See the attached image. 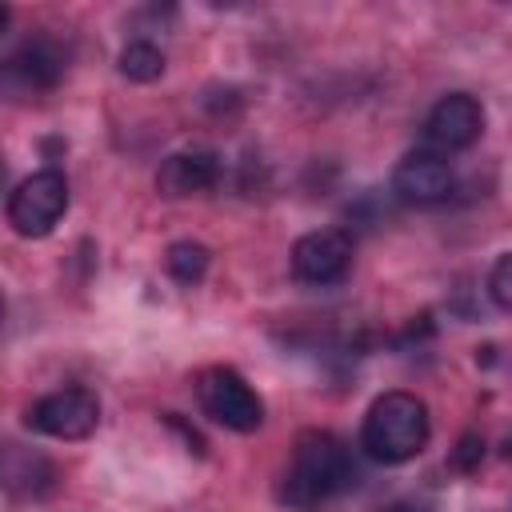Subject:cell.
Returning a JSON list of instances; mask_svg holds the SVG:
<instances>
[{
    "label": "cell",
    "mask_w": 512,
    "mask_h": 512,
    "mask_svg": "<svg viewBox=\"0 0 512 512\" xmlns=\"http://www.w3.org/2000/svg\"><path fill=\"white\" fill-rule=\"evenodd\" d=\"M352 484V456L332 432H304L280 480V500L296 512H316Z\"/></svg>",
    "instance_id": "6da1fadb"
},
{
    "label": "cell",
    "mask_w": 512,
    "mask_h": 512,
    "mask_svg": "<svg viewBox=\"0 0 512 512\" xmlns=\"http://www.w3.org/2000/svg\"><path fill=\"white\" fill-rule=\"evenodd\" d=\"M428 432H432V424H428V408H424L420 396H412V392H384L364 412L360 444L380 464H404V460L424 452Z\"/></svg>",
    "instance_id": "7a4b0ae2"
},
{
    "label": "cell",
    "mask_w": 512,
    "mask_h": 512,
    "mask_svg": "<svg viewBox=\"0 0 512 512\" xmlns=\"http://www.w3.org/2000/svg\"><path fill=\"white\" fill-rule=\"evenodd\" d=\"M64 212H68V180L56 168L32 172L8 196V224H12V232H20L28 240L48 236Z\"/></svg>",
    "instance_id": "3957f363"
},
{
    "label": "cell",
    "mask_w": 512,
    "mask_h": 512,
    "mask_svg": "<svg viewBox=\"0 0 512 512\" xmlns=\"http://www.w3.org/2000/svg\"><path fill=\"white\" fill-rule=\"evenodd\" d=\"M196 396L204 416H212L216 424L232 428V432H256L264 424V404L252 392V384L232 372V368H208L196 380Z\"/></svg>",
    "instance_id": "277c9868"
},
{
    "label": "cell",
    "mask_w": 512,
    "mask_h": 512,
    "mask_svg": "<svg viewBox=\"0 0 512 512\" xmlns=\"http://www.w3.org/2000/svg\"><path fill=\"white\" fill-rule=\"evenodd\" d=\"M68 68V52L60 48V40L52 36H32L24 40L8 60H4V72H0V84L12 100L20 96H36V92H48L56 88V80L64 76Z\"/></svg>",
    "instance_id": "5b68a950"
},
{
    "label": "cell",
    "mask_w": 512,
    "mask_h": 512,
    "mask_svg": "<svg viewBox=\"0 0 512 512\" xmlns=\"http://www.w3.org/2000/svg\"><path fill=\"white\" fill-rule=\"evenodd\" d=\"M100 424V400L88 388H60L28 408V428L56 440H84Z\"/></svg>",
    "instance_id": "8992f818"
},
{
    "label": "cell",
    "mask_w": 512,
    "mask_h": 512,
    "mask_svg": "<svg viewBox=\"0 0 512 512\" xmlns=\"http://www.w3.org/2000/svg\"><path fill=\"white\" fill-rule=\"evenodd\" d=\"M352 268V236L344 228H320L292 244V276L300 284H336Z\"/></svg>",
    "instance_id": "52a82bcc"
},
{
    "label": "cell",
    "mask_w": 512,
    "mask_h": 512,
    "mask_svg": "<svg viewBox=\"0 0 512 512\" xmlns=\"http://www.w3.org/2000/svg\"><path fill=\"white\" fill-rule=\"evenodd\" d=\"M484 132V108L476 96L468 92H448L432 104V112L424 116V140L436 152H460L468 144H476V136Z\"/></svg>",
    "instance_id": "ba28073f"
},
{
    "label": "cell",
    "mask_w": 512,
    "mask_h": 512,
    "mask_svg": "<svg viewBox=\"0 0 512 512\" xmlns=\"http://www.w3.org/2000/svg\"><path fill=\"white\" fill-rule=\"evenodd\" d=\"M452 164L440 156V152H428V148H416L408 152L396 168H392V196L404 200V204H440L452 196Z\"/></svg>",
    "instance_id": "9c48e42d"
},
{
    "label": "cell",
    "mask_w": 512,
    "mask_h": 512,
    "mask_svg": "<svg viewBox=\"0 0 512 512\" xmlns=\"http://www.w3.org/2000/svg\"><path fill=\"white\" fill-rule=\"evenodd\" d=\"M216 180H220V156H216L212 148L172 152V156L160 164V172H156V188H160V196H168V200L208 192V188H216Z\"/></svg>",
    "instance_id": "30bf717a"
},
{
    "label": "cell",
    "mask_w": 512,
    "mask_h": 512,
    "mask_svg": "<svg viewBox=\"0 0 512 512\" xmlns=\"http://www.w3.org/2000/svg\"><path fill=\"white\" fill-rule=\"evenodd\" d=\"M4 484L12 496H44L52 488V464L36 452H24L8 444L4 452Z\"/></svg>",
    "instance_id": "8fae6325"
},
{
    "label": "cell",
    "mask_w": 512,
    "mask_h": 512,
    "mask_svg": "<svg viewBox=\"0 0 512 512\" xmlns=\"http://www.w3.org/2000/svg\"><path fill=\"white\" fill-rule=\"evenodd\" d=\"M164 264H168V276L176 284H200L208 272V248L196 240H176L164 256Z\"/></svg>",
    "instance_id": "7c38bea8"
},
{
    "label": "cell",
    "mask_w": 512,
    "mask_h": 512,
    "mask_svg": "<svg viewBox=\"0 0 512 512\" xmlns=\"http://www.w3.org/2000/svg\"><path fill=\"white\" fill-rule=\"evenodd\" d=\"M120 72L128 80H136V84H152L164 72V52L156 44H148V40H132L120 52Z\"/></svg>",
    "instance_id": "4fadbf2b"
},
{
    "label": "cell",
    "mask_w": 512,
    "mask_h": 512,
    "mask_svg": "<svg viewBox=\"0 0 512 512\" xmlns=\"http://www.w3.org/2000/svg\"><path fill=\"white\" fill-rule=\"evenodd\" d=\"M488 296L496 308L512 312V252H504L488 272Z\"/></svg>",
    "instance_id": "5bb4252c"
},
{
    "label": "cell",
    "mask_w": 512,
    "mask_h": 512,
    "mask_svg": "<svg viewBox=\"0 0 512 512\" xmlns=\"http://www.w3.org/2000/svg\"><path fill=\"white\" fill-rule=\"evenodd\" d=\"M480 460H484V436L480 432H464L456 440V448H452V468L456 472H476Z\"/></svg>",
    "instance_id": "9a60e30c"
},
{
    "label": "cell",
    "mask_w": 512,
    "mask_h": 512,
    "mask_svg": "<svg viewBox=\"0 0 512 512\" xmlns=\"http://www.w3.org/2000/svg\"><path fill=\"white\" fill-rule=\"evenodd\" d=\"M380 512H428L424 504H416V500H392L388 508H380Z\"/></svg>",
    "instance_id": "2e32d148"
},
{
    "label": "cell",
    "mask_w": 512,
    "mask_h": 512,
    "mask_svg": "<svg viewBox=\"0 0 512 512\" xmlns=\"http://www.w3.org/2000/svg\"><path fill=\"white\" fill-rule=\"evenodd\" d=\"M500 456H504V460H512V436H504V444H500Z\"/></svg>",
    "instance_id": "e0dca14e"
}]
</instances>
